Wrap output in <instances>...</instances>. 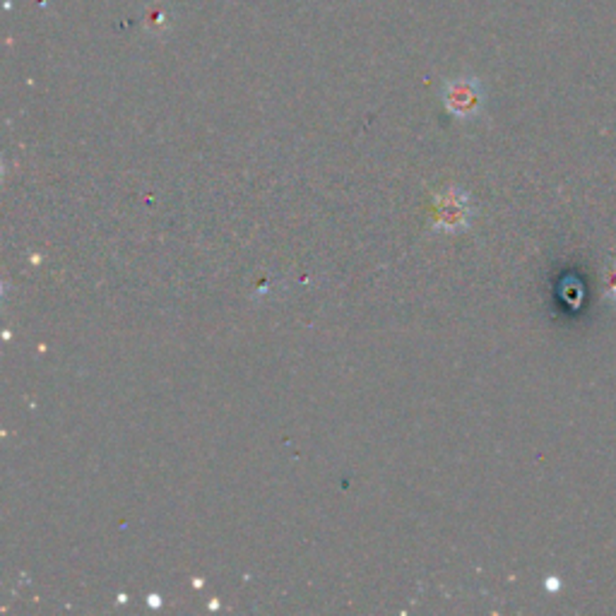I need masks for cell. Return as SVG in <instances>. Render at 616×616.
Masks as SVG:
<instances>
[{
  "instance_id": "7a4b0ae2",
  "label": "cell",
  "mask_w": 616,
  "mask_h": 616,
  "mask_svg": "<svg viewBox=\"0 0 616 616\" xmlns=\"http://www.w3.org/2000/svg\"><path fill=\"white\" fill-rule=\"evenodd\" d=\"M467 215H470L467 198L465 195H450V198L443 200V207L438 212V219H441L443 227L460 229L467 224Z\"/></svg>"
},
{
  "instance_id": "3957f363",
  "label": "cell",
  "mask_w": 616,
  "mask_h": 616,
  "mask_svg": "<svg viewBox=\"0 0 616 616\" xmlns=\"http://www.w3.org/2000/svg\"><path fill=\"white\" fill-rule=\"evenodd\" d=\"M607 296L612 301H616V260H614V265H612V270H609V275H607Z\"/></svg>"
},
{
  "instance_id": "6da1fadb",
  "label": "cell",
  "mask_w": 616,
  "mask_h": 616,
  "mask_svg": "<svg viewBox=\"0 0 616 616\" xmlns=\"http://www.w3.org/2000/svg\"><path fill=\"white\" fill-rule=\"evenodd\" d=\"M443 101L448 111L460 118H472L484 104V92L474 77H455L443 87Z\"/></svg>"
}]
</instances>
